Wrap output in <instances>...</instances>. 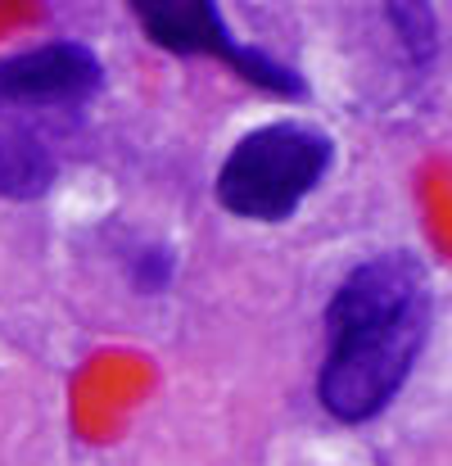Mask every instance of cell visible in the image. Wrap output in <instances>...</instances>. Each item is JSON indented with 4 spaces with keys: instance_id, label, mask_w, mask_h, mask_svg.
I'll use <instances>...</instances> for the list:
<instances>
[{
    "instance_id": "obj_1",
    "label": "cell",
    "mask_w": 452,
    "mask_h": 466,
    "mask_svg": "<svg viewBox=\"0 0 452 466\" xmlns=\"http://www.w3.org/2000/svg\"><path fill=\"white\" fill-rule=\"evenodd\" d=\"M330 349L316 376V399L339 421H371L407 385L426 330L430 290L407 254H380L353 268L326 304Z\"/></svg>"
},
{
    "instance_id": "obj_2",
    "label": "cell",
    "mask_w": 452,
    "mask_h": 466,
    "mask_svg": "<svg viewBox=\"0 0 452 466\" xmlns=\"http://www.w3.org/2000/svg\"><path fill=\"white\" fill-rule=\"evenodd\" d=\"M335 146L326 132L303 123H267L236 141L217 172V199L236 218L281 222L330 172Z\"/></svg>"
},
{
    "instance_id": "obj_3",
    "label": "cell",
    "mask_w": 452,
    "mask_h": 466,
    "mask_svg": "<svg viewBox=\"0 0 452 466\" xmlns=\"http://www.w3.org/2000/svg\"><path fill=\"white\" fill-rule=\"evenodd\" d=\"M136 18L146 27L154 46L163 50H176V55H217L226 59L245 82L272 91V96H299L303 91V77L295 68H286L281 59H272L267 50L258 46H245L217 5L208 0H146L136 5Z\"/></svg>"
},
{
    "instance_id": "obj_4",
    "label": "cell",
    "mask_w": 452,
    "mask_h": 466,
    "mask_svg": "<svg viewBox=\"0 0 452 466\" xmlns=\"http://www.w3.org/2000/svg\"><path fill=\"white\" fill-rule=\"evenodd\" d=\"M105 68L82 41H45L0 59V109L82 105L100 91Z\"/></svg>"
},
{
    "instance_id": "obj_5",
    "label": "cell",
    "mask_w": 452,
    "mask_h": 466,
    "mask_svg": "<svg viewBox=\"0 0 452 466\" xmlns=\"http://www.w3.org/2000/svg\"><path fill=\"white\" fill-rule=\"evenodd\" d=\"M55 181V158L50 150L14 127V123H0V195H14V199H32V195H45Z\"/></svg>"
},
{
    "instance_id": "obj_6",
    "label": "cell",
    "mask_w": 452,
    "mask_h": 466,
    "mask_svg": "<svg viewBox=\"0 0 452 466\" xmlns=\"http://www.w3.org/2000/svg\"><path fill=\"white\" fill-rule=\"evenodd\" d=\"M389 18L403 27V36H407V46H417V50H430L435 46V18H430V9H412V5H398V9H389Z\"/></svg>"
},
{
    "instance_id": "obj_7",
    "label": "cell",
    "mask_w": 452,
    "mask_h": 466,
    "mask_svg": "<svg viewBox=\"0 0 452 466\" xmlns=\"http://www.w3.org/2000/svg\"><path fill=\"white\" fill-rule=\"evenodd\" d=\"M136 286L141 290H163L167 286V277H172V254L167 249H141V258H136Z\"/></svg>"
}]
</instances>
